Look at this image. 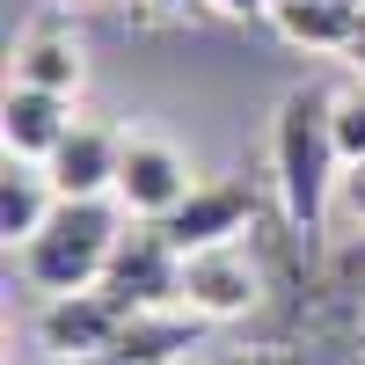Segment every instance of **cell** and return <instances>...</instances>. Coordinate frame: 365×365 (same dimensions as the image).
<instances>
[{"label":"cell","mask_w":365,"mask_h":365,"mask_svg":"<svg viewBox=\"0 0 365 365\" xmlns=\"http://www.w3.org/2000/svg\"><path fill=\"white\" fill-rule=\"evenodd\" d=\"M344 205H351V220L365 227V161H358V168H344Z\"/></svg>","instance_id":"cell-14"},{"label":"cell","mask_w":365,"mask_h":365,"mask_svg":"<svg viewBox=\"0 0 365 365\" xmlns=\"http://www.w3.org/2000/svg\"><path fill=\"white\" fill-rule=\"evenodd\" d=\"M344 8H351V15H365V0H344Z\"/></svg>","instance_id":"cell-20"},{"label":"cell","mask_w":365,"mask_h":365,"mask_svg":"<svg viewBox=\"0 0 365 365\" xmlns=\"http://www.w3.org/2000/svg\"><path fill=\"white\" fill-rule=\"evenodd\" d=\"M205 365H278L270 351H220V358H205Z\"/></svg>","instance_id":"cell-15"},{"label":"cell","mask_w":365,"mask_h":365,"mask_svg":"<svg viewBox=\"0 0 365 365\" xmlns=\"http://www.w3.org/2000/svg\"><path fill=\"white\" fill-rule=\"evenodd\" d=\"M263 22L278 29L292 51H336V58L351 51V29H358V15L344 0H270Z\"/></svg>","instance_id":"cell-11"},{"label":"cell","mask_w":365,"mask_h":365,"mask_svg":"<svg viewBox=\"0 0 365 365\" xmlns=\"http://www.w3.org/2000/svg\"><path fill=\"white\" fill-rule=\"evenodd\" d=\"M270 182L292 227H322L329 197L344 190V146H336V117H329V88H292L270 117Z\"/></svg>","instance_id":"cell-1"},{"label":"cell","mask_w":365,"mask_h":365,"mask_svg":"<svg viewBox=\"0 0 365 365\" xmlns=\"http://www.w3.org/2000/svg\"><path fill=\"white\" fill-rule=\"evenodd\" d=\"M73 96H51V88H22L8 81V103H0V139H8L15 161H51V146L73 132Z\"/></svg>","instance_id":"cell-9"},{"label":"cell","mask_w":365,"mask_h":365,"mask_svg":"<svg viewBox=\"0 0 365 365\" xmlns=\"http://www.w3.org/2000/svg\"><path fill=\"white\" fill-rule=\"evenodd\" d=\"M51 182L58 197H117V168H125V132L103 117H73V132L51 146Z\"/></svg>","instance_id":"cell-8"},{"label":"cell","mask_w":365,"mask_h":365,"mask_svg":"<svg viewBox=\"0 0 365 365\" xmlns=\"http://www.w3.org/2000/svg\"><path fill=\"white\" fill-rule=\"evenodd\" d=\"M256 299H263V270H256V256L241 241L182 256L175 307H190L197 322H241V314H256Z\"/></svg>","instance_id":"cell-3"},{"label":"cell","mask_w":365,"mask_h":365,"mask_svg":"<svg viewBox=\"0 0 365 365\" xmlns=\"http://www.w3.org/2000/svg\"><path fill=\"white\" fill-rule=\"evenodd\" d=\"M88 365H139V358H88Z\"/></svg>","instance_id":"cell-19"},{"label":"cell","mask_w":365,"mask_h":365,"mask_svg":"<svg viewBox=\"0 0 365 365\" xmlns=\"http://www.w3.org/2000/svg\"><path fill=\"white\" fill-rule=\"evenodd\" d=\"M103 285L117 299H132V307H175V285H182V249L154 227V220H132L125 241H117V256L103 270Z\"/></svg>","instance_id":"cell-6"},{"label":"cell","mask_w":365,"mask_h":365,"mask_svg":"<svg viewBox=\"0 0 365 365\" xmlns=\"http://www.w3.org/2000/svg\"><path fill=\"white\" fill-rule=\"evenodd\" d=\"M58 212V182L44 161H15L0 168V234H8V249H29V241L44 234V220Z\"/></svg>","instance_id":"cell-10"},{"label":"cell","mask_w":365,"mask_h":365,"mask_svg":"<svg viewBox=\"0 0 365 365\" xmlns=\"http://www.w3.org/2000/svg\"><path fill=\"white\" fill-rule=\"evenodd\" d=\"M146 8H161V15H190L197 0H146Z\"/></svg>","instance_id":"cell-18"},{"label":"cell","mask_w":365,"mask_h":365,"mask_svg":"<svg viewBox=\"0 0 365 365\" xmlns=\"http://www.w3.org/2000/svg\"><path fill=\"white\" fill-rule=\"evenodd\" d=\"M329 117H336V146H344V168L365 161V81L351 73L344 88H329Z\"/></svg>","instance_id":"cell-13"},{"label":"cell","mask_w":365,"mask_h":365,"mask_svg":"<svg viewBox=\"0 0 365 365\" xmlns=\"http://www.w3.org/2000/svg\"><path fill=\"white\" fill-rule=\"evenodd\" d=\"M132 212L117 197H58V212L44 220V234L22 249V278L37 285L44 299H66V292H96L103 270L125 241Z\"/></svg>","instance_id":"cell-2"},{"label":"cell","mask_w":365,"mask_h":365,"mask_svg":"<svg viewBox=\"0 0 365 365\" xmlns=\"http://www.w3.org/2000/svg\"><path fill=\"white\" fill-rule=\"evenodd\" d=\"M197 190L190 154L161 132H125V168H117V205L132 220H168V212Z\"/></svg>","instance_id":"cell-4"},{"label":"cell","mask_w":365,"mask_h":365,"mask_svg":"<svg viewBox=\"0 0 365 365\" xmlns=\"http://www.w3.org/2000/svg\"><path fill=\"white\" fill-rule=\"evenodd\" d=\"M256 220V197H249V182H234V175H212L197 182L190 197H182L168 220H154L182 256H197V249H227V241H241Z\"/></svg>","instance_id":"cell-7"},{"label":"cell","mask_w":365,"mask_h":365,"mask_svg":"<svg viewBox=\"0 0 365 365\" xmlns=\"http://www.w3.org/2000/svg\"><path fill=\"white\" fill-rule=\"evenodd\" d=\"M212 8H220V15H263L270 0H212Z\"/></svg>","instance_id":"cell-17"},{"label":"cell","mask_w":365,"mask_h":365,"mask_svg":"<svg viewBox=\"0 0 365 365\" xmlns=\"http://www.w3.org/2000/svg\"><path fill=\"white\" fill-rule=\"evenodd\" d=\"M344 58H351V73L365 81V15H358V29H351V51H344Z\"/></svg>","instance_id":"cell-16"},{"label":"cell","mask_w":365,"mask_h":365,"mask_svg":"<svg viewBox=\"0 0 365 365\" xmlns=\"http://www.w3.org/2000/svg\"><path fill=\"white\" fill-rule=\"evenodd\" d=\"M125 322H132V299H117L110 285L96 292H66V299H44V314H37V344L58 351V358H110L117 336H125Z\"/></svg>","instance_id":"cell-5"},{"label":"cell","mask_w":365,"mask_h":365,"mask_svg":"<svg viewBox=\"0 0 365 365\" xmlns=\"http://www.w3.org/2000/svg\"><path fill=\"white\" fill-rule=\"evenodd\" d=\"M22 88H51V96H81L88 88V51L73 37H58V29H29V37L15 44V73Z\"/></svg>","instance_id":"cell-12"}]
</instances>
